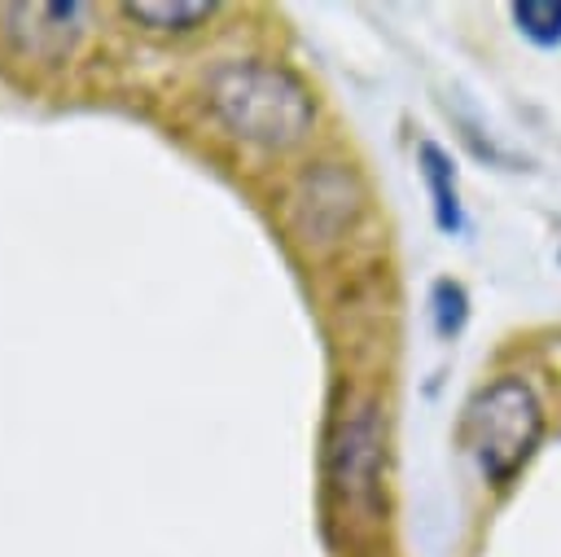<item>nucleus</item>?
Returning <instances> with one entry per match:
<instances>
[{"label":"nucleus","instance_id":"obj_1","mask_svg":"<svg viewBox=\"0 0 561 557\" xmlns=\"http://www.w3.org/2000/svg\"><path fill=\"white\" fill-rule=\"evenodd\" d=\"M206 110L215 123L254 149H294L316 127L311 88L280 61L232 57L206 75Z\"/></svg>","mask_w":561,"mask_h":557},{"label":"nucleus","instance_id":"obj_9","mask_svg":"<svg viewBox=\"0 0 561 557\" xmlns=\"http://www.w3.org/2000/svg\"><path fill=\"white\" fill-rule=\"evenodd\" d=\"M460 325H465V289L451 285V281H438L434 285V329H438V338H451Z\"/></svg>","mask_w":561,"mask_h":557},{"label":"nucleus","instance_id":"obj_4","mask_svg":"<svg viewBox=\"0 0 561 557\" xmlns=\"http://www.w3.org/2000/svg\"><path fill=\"white\" fill-rule=\"evenodd\" d=\"M359 215H364L359 180L337 162L311 167L289 193V228L307 250L337 246Z\"/></svg>","mask_w":561,"mask_h":557},{"label":"nucleus","instance_id":"obj_5","mask_svg":"<svg viewBox=\"0 0 561 557\" xmlns=\"http://www.w3.org/2000/svg\"><path fill=\"white\" fill-rule=\"evenodd\" d=\"M9 18L26 22V26H9L22 39V53H31V57H61V53H70L75 35L83 31L88 4H13Z\"/></svg>","mask_w":561,"mask_h":557},{"label":"nucleus","instance_id":"obj_2","mask_svg":"<svg viewBox=\"0 0 561 557\" xmlns=\"http://www.w3.org/2000/svg\"><path fill=\"white\" fill-rule=\"evenodd\" d=\"M543 434V403L522 377H495L482 386L460 421V443L491 487H508Z\"/></svg>","mask_w":561,"mask_h":557},{"label":"nucleus","instance_id":"obj_6","mask_svg":"<svg viewBox=\"0 0 561 557\" xmlns=\"http://www.w3.org/2000/svg\"><path fill=\"white\" fill-rule=\"evenodd\" d=\"M123 13L131 18V22H140L145 31H162V35H184V31H197V26H206L215 13H219V4L215 0H131V4H123Z\"/></svg>","mask_w":561,"mask_h":557},{"label":"nucleus","instance_id":"obj_7","mask_svg":"<svg viewBox=\"0 0 561 557\" xmlns=\"http://www.w3.org/2000/svg\"><path fill=\"white\" fill-rule=\"evenodd\" d=\"M416 158H421V175H425L430 197H434V219H438V228H443V232H460V228H465V211H460L456 167H451V158H447L434 140H421Z\"/></svg>","mask_w":561,"mask_h":557},{"label":"nucleus","instance_id":"obj_3","mask_svg":"<svg viewBox=\"0 0 561 557\" xmlns=\"http://www.w3.org/2000/svg\"><path fill=\"white\" fill-rule=\"evenodd\" d=\"M381 465H386V434L373 399H351L333 430H329V452H324V474L333 496L346 509H377L381 496Z\"/></svg>","mask_w":561,"mask_h":557},{"label":"nucleus","instance_id":"obj_8","mask_svg":"<svg viewBox=\"0 0 561 557\" xmlns=\"http://www.w3.org/2000/svg\"><path fill=\"white\" fill-rule=\"evenodd\" d=\"M513 22L517 31L539 44V48H557L561 44V4H548V0H522L513 4Z\"/></svg>","mask_w":561,"mask_h":557}]
</instances>
